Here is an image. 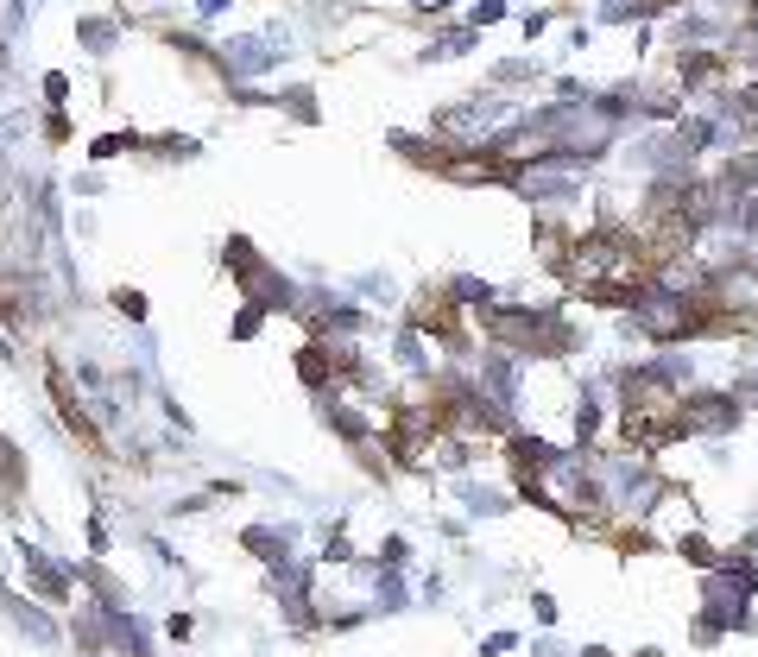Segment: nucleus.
<instances>
[{"label": "nucleus", "mask_w": 758, "mask_h": 657, "mask_svg": "<svg viewBox=\"0 0 758 657\" xmlns=\"http://www.w3.org/2000/svg\"><path fill=\"white\" fill-rule=\"evenodd\" d=\"M20 556H26V582H33L38 594H51V601H64V594H70L64 569H57V563L44 556V550H20Z\"/></svg>", "instance_id": "f257e3e1"}, {"label": "nucleus", "mask_w": 758, "mask_h": 657, "mask_svg": "<svg viewBox=\"0 0 758 657\" xmlns=\"http://www.w3.org/2000/svg\"><path fill=\"white\" fill-rule=\"evenodd\" d=\"M114 304H120V317H133V323L145 317V297L140 292H114Z\"/></svg>", "instance_id": "f03ea898"}]
</instances>
